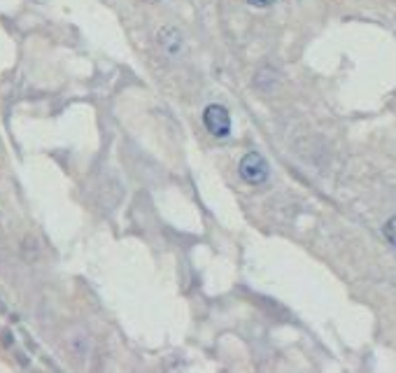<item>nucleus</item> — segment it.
<instances>
[{
  "instance_id": "1",
  "label": "nucleus",
  "mask_w": 396,
  "mask_h": 373,
  "mask_svg": "<svg viewBox=\"0 0 396 373\" xmlns=\"http://www.w3.org/2000/svg\"><path fill=\"white\" fill-rule=\"evenodd\" d=\"M268 161L261 156L259 152H248L241 159V163H238V173H241V177L248 184H264L268 180Z\"/></svg>"
},
{
  "instance_id": "2",
  "label": "nucleus",
  "mask_w": 396,
  "mask_h": 373,
  "mask_svg": "<svg viewBox=\"0 0 396 373\" xmlns=\"http://www.w3.org/2000/svg\"><path fill=\"white\" fill-rule=\"evenodd\" d=\"M203 124L210 136L215 138H226L231 133V115L226 108L222 106H207L203 112Z\"/></svg>"
},
{
  "instance_id": "3",
  "label": "nucleus",
  "mask_w": 396,
  "mask_h": 373,
  "mask_svg": "<svg viewBox=\"0 0 396 373\" xmlns=\"http://www.w3.org/2000/svg\"><path fill=\"white\" fill-rule=\"evenodd\" d=\"M159 44L166 54H177L182 47V33L175 26H166L159 31Z\"/></svg>"
},
{
  "instance_id": "4",
  "label": "nucleus",
  "mask_w": 396,
  "mask_h": 373,
  "mask_svg": "<svg viewBox=\"0 0 396 373\" xmlns=\"http://www.w3.org/2000/svg\"><path fill=\"white\" fill-rule=\"evenodd\" d=\"M385 238L396 248V217L387 220V224H385Z\"/></svg>"
},
{
  "instance_id": "5",
  "label": "nucleus",
  "mask_w": 396,
  "mask_h": 373,
  "mask_svg": "<svg viewBox=\"0 0 396 373\" xmlns=\"http://www.w3.org/2000/svg\"><path fill=\"white\" fill-rule=\"evenodd\" d=\"M245 3L252 5V7H271L275 0H245Z\"/></svg>"
},
{
  "instance_id": "6",
  "label": "nucleus",
  "mask_w": 396,
  "mask_h": 373,
  "mask_svg": "<svg viewBox=\"0 0 396 373\" xmlns=\"http://www.w3.org/2000/svg\"><path fill=\"white\" fill-rule=\"evenodd\" d=\"M147 3H156V0H147Z\"/></svg>"
}]
</instances>
